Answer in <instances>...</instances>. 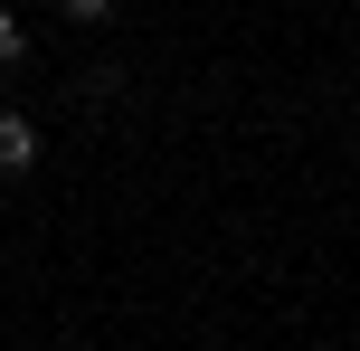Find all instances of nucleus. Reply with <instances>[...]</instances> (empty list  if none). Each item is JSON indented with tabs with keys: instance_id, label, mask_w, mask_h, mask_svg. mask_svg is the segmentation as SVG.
Listing matches in <instances>:
<instances>
[{
	"instance_id": "nucleus-3",
	"label": "nucleus",
	"mask_w": 360,
	"mask_h": 351,
	"mask_svg": "<svg viewBox=\"0 0 360 351\" xmlns=\"http://www.w3.org/2000/svg\"><path fill=\"white\" fill-rule=\"evenodd\" d=\"M10 57H19V19L0 10V67H10Z\"/></svg>"
},
{
	"instance_id": "nucleus-2",
	"label": "nucleus",
	"mask_w": 360,
	"mask_h": 351,
	"mask_svg": "<svg viewBox=\"0 0 360 351\" xmlns=\"http://www.w3.org/2000/svg\"><path fill=\"white\" fill-rule=\"evenodd\" d=\"M57 10H67V19H105L114 0H57Z\"/></svg>"
},
{
	"instance_id": "nucleus-1",
	"label": "nucleus",
	"mask_w": 360,
	"mask_h": 351,
	"mask_svg": "<svg viewBox=\"0 0 360 351\" xmlns=\"http://www.w3.org/2000/svg\"><path fill=\"white\" fill-rule=\"evenodd\" d=\"M38 162V124L29 114H0V171H29Z\"/></svg>"
}]
</instances>
